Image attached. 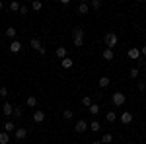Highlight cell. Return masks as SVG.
<instances>
[{
	"label": "cell",
	"instance_id": "6da1fadb",
	"mask_svg": "<svg viewBox=\"0 0 146 144\" xmlns=\"http://www.w3.org/2000/svg\"><path fill=\"white\" fill-rule=\"evenodd\" d=\"M72 39H74V47H82L84 45V29L82 27H74L72 29Z\"/></svg>",
	"mask_w": 146,
	"mask_h": 144
},
{
	"label": "cell",
	"instance_id": "7a4b0ae2",
	"mask_svg": "<svg viewBox=\"0 0 146 144\" xmlns=\"http://www.w3.org/2000/svg\"><path fill=\"white\" fill-rule=\"evenodd\" d=\"M103 41H105V45H107V49H115V45L119 43V37H117L115 31H107L105 37H103Z\"/></svg>",
	"mask_w": 146,
	"mask_h": 144
},
{
	"label": "cell",
	"instance_id": "3957f363",
	"mask_svg": "<svg viewBox=\"0 0 146 144\" xmlns=\"http://www.w3.org/2000/svg\"><path fill=\"white\" fill-rule=\"evenodd\" d=\"M111 101L115 107H121V105H125V101H127V98H125V94H121V92H115L111 96Z\"/></svg>",
	"mask_w": 146,
	"mask_h": 144
},
{
	"label": "cell",
	"instance_id": "277c9868",
	"mask_svg": "<svg viewBox=\"0 0 146 144\" xmlns=\"http://www.w3.org/2000/svg\"><path fill=\"white\" fill-rule=\"evenodd\" d=\"M127 55H129V58H131V60H138V58H140V49H138V47H131V49H129V51H127Z\"/></svg>",
	"mask_w": 146,
	"mask_h": 144
},
{
	"label": "cell",
	"instance_id": "5b68a950",
	"mask_svg": "<svg viewBox=\"0 0 146 144\" xmlns=\"http://www.w3.org/2000/svg\"><path fill=\"white\" fill-rule=\"evenodd\" d=\"M88 127H90L88 123H86V121H82V119H80V121H76V125H74V131L82 134V133H86V129H88Z\"/></svg>",
	"mask_w": 146,
	"mask_h": 144
},
{
	"label": "cell",
	"instance_id": "8992f818",
	"mask_svg": "<svg viewBox=\"0 0 146 144\" xmlns=\"http://www.w3.org/2000/svg\"><path fill=\"white\" fill-rule=\"evenodd\" d=\"M31 47H33L39 55H45V53H47L45 47H41V41H39V39H31Z\"/></svg>",
	"mask_w": 146,
	"mask_h": 144
},
{
	"label": "cell",
	"instance_id": "52a82bcc",
	"mask_svg": "<svg viewBox=\"0 0 146 144\" xmlns=\"http://www.w3.org/2000/svg\"><path fill=\"white\" fill-rule=\"evenodd\" d=\"M121 123H123V125H131V123H133V113H131V111H123V113H121Z\"/></svg>",
	"mask_w": 146,
	"mask_h": 144
},
{
	"label": "cell",
	"instance_id": "ba28073f",
	"mask_svg": "<svg viewBox=\"0 0 146 144\" xmlns=\"http://www.w3.org/2000/svg\"><path fill=\"white\" fill-rule=\"evenodd\" d=\"M20 51H22V41L14 39V41L10 43V53H14V55H16V53H20Z\"/></svg>",
	"mask_w": 146,
	"mask_h": 144
},
{
	"label": "cell",
	"instance_id": "9c48e42d",
	"mask_svg": "<svg viewBox=\"0 0 146 144\" xmlns=\"http://www.w3.org/2000/svg\"><path fill=\"white\" fill-rule=\"evenodd\" d=\"M33 121L37 123V125H41V123L45 121V113L41 109H35V113H33Z\"/></svg>",
	"mask_w": 146,
	"mask_h": 144
},
{
	"label": "cell",
	"instance_id": "30bf717a",
	"mask_svg": "<svg viewBox=\"0 0 146 144\" xmlns=\"http://www.w3.org/2000/svg\"><path fill=\"white\" fill-rule=\"evenodd\" d=\"M2 113H4V115H6V117H10V115H14V105H12V103H8V101H6V103H4V105H2Z\"/></svg>",
	"mask_w": 146,
	"mask_h": 144
},
{
	"label": "cell",
	"instance_id": "8fae6325",
	"mask_svg": "<svg viewBox=\"0 0 146 144\" xmlns=\"http://www.w3.org/2000/svg\"><path fill=\"white\" fill-rule=\"evenodd\" d=\"M14 136H16L18 140H23V138L27 136V129H23V127H20V129H16V133H14Z\"/></svg>",
	"mask_w": 146,
	"mask_h": 144
},
{
	"label": "cell",
	"instance_id": "7c38bea8",
	"mask_svg": "<svg viewBox=\"0 0 146 144\" xmlns=\"http://www.w3.org/2000/svg\"><path fill=\"white\" fill-rule=\"evenodd\" d=\"M78 12L82 14V16H86V14L90 12V4H86V2H80V4H78Z\"/></svg>",
	"mask_w": 146,
	"mask_h": 144
},
{
	"label": "cell",
	"instance_id": "4fadbf2b",
	"mask_svg": "<svg viewBox=\"0 0 146 144\" xmlns=\"http://www.w3.org/2000/svg\"><path fill=\"white\" fill-rule=\"evenodd\" d=\"M101 56H103L105 60H113V58H115V51H113V49H105Z\"/></svg>",
	"mask_w": 146,
	"mask_h": 144
},
{
	"label": "cell",
	"instance_id": "5bb4252c",
	"mask_svg": "<svg viewBox=\"0 0 146 144\" xmlns=\"http://www.w3.org/2000/svg\"><path fill=\"white\" fill-rule=\"evenodd\" d=\"M56 56H58L60 60H62V58H66V56H68L66 47H58V49H56Z\"/></svg>",
	"mask_w": 146,
	"mask_h": 144
},
{
	"label": "cell",
	"instance_id": "9a60e30c",
	"mask_svg": "<svg viewBox=\"0 0 146 144\" xmlns=\"http://www.w3.org/2000/svg\"><path fill=\"white\" fill-rule=\"evenodd\" d=\"M4 131H6V133H16V123L6 121L4 123Z\"/></svg>",
	"mask_w": 146,
	"mask_h": 144
},
{
	"label": "cell",
	"instance_id": "2e32d148",
	"mask_svg": "<svg viewBox=\"0 0 146 144\" xmlns=\"http://www.w3.org/2000/svg\"><path fill=\"white\" fill-rule=\"evenodd\" d=\"M72 64H74V60H72L70 56H66V58L60 60V66H62V68H72Z\"/></svg>",
	"mask_w": 146,
	"mask_h": 144
},
{
	"label": "cell",
	"instance_id": "e0dca14e",
	"mask_svg": "<svg viewBox=\"0 0 146 144\" xmlns=\"http://www.w3.org/2000/svg\"><path fill=\"white\" fill-rule=\"evenodd\" d=\"M16 33H18V31H16V27H6V37H8V39H12V41H14V39H16Z\"/></svg>",
	"mask_w": 146,
	"mask_h": 144
},
{
	"label": "cell",
	"instance_id": "ac0fdd59",
	"mask_svg": "<svg viewBox=\"0 0 146 144\" xmlns=\"http://www.w3.org/2000/svg\"><path fill=\"white\" fill-rule=\"evenodd\" d=\"M109 84H111V80L107 76H101L100 78V88H109Z\"/></svg>",
	"mask_w": 146,
	"mask_h": 144
},
{
	"label": "cell",
	"instance_id": "d6986e66",
	"mask_svg": "<svg viewBox=\"0 0 146 144\" xmlns=\"http://www.w3.org/2000/svg\"><path fill=\"white\" fill-rule=\"evenodd\" d=\"M101 142H103V144H111L113 142V134L111 133H105L103 136H101Z\"/></svg>",
	"mask_w": 146,
	"mask_h": 144
},
{
	"label": "cell",
	"instance_id": "ffe728a7",
	"mask_svg": "<svg viewBox=\"0 0 146 144\" xmlns=\"http://www.w3.org/2000/svg\"><path fill=\"white\" fill-rule=\"evenodd\" d=\"M25 103H27V107H37V98H35V96H29V98L25 100Z\"/></svg>",
	"mask_w": 146,
	"mask_h": 144
},
{
	"label": "cell",
	"instance_id": "44dd1931",
	"mask_svg": "<svg viewBox=\"0 0 146 144\" xmlns=\"http://www.w3.org/2000/svg\"><path fill=\"white\" fill-rule=\"evenodd\" d=\"M8 142H10V134L6 133V131L0 133V144H8Z\"/></svg>",
	"mask_w": 146,
	"mask_h": 144
},
{
	"label": "cell",
	"instance_id": "7402d4cb",
	"mask_svg": "<svg viewBox=\"0 0 146 144\" xmlns=\"http://www.w3.org/2000/svg\"><path fill=\"white\" fill-rule=\"evenodd\" d=\"M88 111H90L92 115H94V117H96V115H98V113H100V105H98V103H92L90 107H88Z\"/></svg>",
	"mask_w": 146,
	"mask_h": 144
},
{
	"label": "cell",
	"instance_id": "603a6c76",
	"mask_svg": "<svg viewBox=\"0 0 146 144\" xmlns=\"http://www.w3.org/2000/svg\"><path fill=\"white\" fill-rule=\"evenodd\" d=\"M20 8H22V4H20L18 0H14V2H10V10H12V12H20Z\"/></svg>",
	"mask_w": 146,
	"mask_h": 144
},
{
	"label": "cell",
	"instance_id": "cb8c5ba5",
	"mask_svg": "<svg viewBox=\"0 0 146 144\" xmlns=\"http://www.w3.org/2000/svg\"><path fill=\"white\" fill-rule=\"evenodd\" d=\"M31 8H33L35 12H39L41 8H43V2H39V0H33V2H31Z\"/></svg>",
	"mask_w": 146,
	"mask_h": 144
},
{
	"label": "cell",
	"instance_id": "d4e9b609",
	"mask_svg": "<svg viewBox=\"0 0 146 144\" xmlns=\"http://www.w3.org/2000/svg\"><path fill=\"white\" fill-rule=\"evenodd\" d=\"M90 8H94V10H100V8H101V0H92V2H90Z\"/></svg>",
	"mask_w": 146,
	"mask_h": 144
},
{
	"label": "cell",
	"instance_id": "484cf974",
	"mask_svg": "<svg viewBox=\"0 0 146 144\" xmlns=\"http://www.w3.org/2000/svg\"><path fill=\"white\" fill-rule=\"evenodd\" d=\"M22 115H23L22 107H14V117H16V119H22Z\"/></svg>",
	"mask_w": 146,
	"mask_h": 144
},
{
	"label": "cell",
	"instance_id": "4316f807",
	"mask_svg": "<svg viewBox=\"0 0 146 144\" xmlns=\"http://www.w3.org/2000/svg\"><path fill=\"white\" fill-rule=\"evenodd\" d=\"M100 127H101L100 121H92V123H90V129L94 131V133H98V131H100Z\"/></svg>",
	"mask_w": 146,
	"mask_h": 144
},
{
	"label": "cell",
	"instance_id": "83f0119b",
	"mask_svg": "<svg viewBox=\"0 0 146 144\" xmlns=\"http://www.w3.org/2000/svg\"><path fill=\"white\" fill-rule=\"evenodd\" d=\"M62 117H64L66 121H70V119L74 117V113H72V111H70V109H64V111H62Z\"/></svg>",
	"mask_w": 146,
	"mask_h": 144
},
{
	"label": "cell",
	"instance_id": "f1b7e54d",
	"mask_svg": "<svg viewBox=\"0 0 146 144\" xmlns=\"http://www.w3.org/2000/svg\"><path fill=\"white\" fill-rule=\"evenodd\" d=\"M105 119H107L109 123H115V119H117V115H115V111H109V113L105 115Z\"/></svg>",
	"mask_w": 146,
	"mask_h": 144
},
{
	"label": "cell",
	"instance_id": "f546056e",
	"mask_svg": "<svg viewBox=\"0 0 146 144\" xmlns=\"http://www.w3.org/2000/svg\"><path fill=\"white\" fill-rule=\"evenodd\" d=\"M82 105H84V107H90V105H92V100L88 98V96H84V98H82Z\"/></svg>",
	"mask_w": 146,
	"mask_h": 144
},
{
	"label": "cell",
	"instance_id": "4dcf8cb0",
	"mask_svg": "<svg viewBox=\"0 0 146 144\" xmlns=\"http://www.w3.org/2000/svg\"><path fill=\"white\" fill-rule=\"evenodd\" d=\"M136 88L140 90V92H144V90H146V82H144V80H138V84H136Z\"/></svg>",
	"mask_w": 146,
	"mask_h": 144
},
{
	"label": "cell",
	"instance_id": "1f68e13d",
	"mask_svg": "<svg viewBox=\"0 0 146 144\" xmlns=\"http://www.w3.org/2000/svg\"><path fill=\"white\" fill-rule=\"evenodd\" d=\"M129 74H131V78H138V68H136V66H133Z\"/></svg>",
	"mask_w": 146,
	"mask_h": 144
},
{
	"label": "cell",
	"instance_id": "d6a6232c",
	"mask_svg": "<svg viewBox=\"0 0 146 144\" xmlns=\"http://www.w3.org/2000/svg\"><path fill=\"white\" fill-rule=\"evenodd\" d=\"M27 12H29V8H27V6H23V4H22V8H20V14H22V16H25Z\"/></svg>",
	"mask_w": 146,
	"mask_h": 144
},
{
	"label": "cell",
	"instance_id": "836d02e7",
	"mask_svg": "<svg viewBox=\"0 0 146 144\" xmlns=\"http://www.w3.org/2000/svg\"><path fill=\"white\" fill-rule=\"evenodd\" d=\"M8 96V90L6 88H0V98H6Z\"/></svg>",
	"mask_w": 146,
	"mask_h": 144
},
{
	"label": "cell",
	"instance_id": "e575fe53",
	"mask_svg": "<svg viewBox=\"0 0 146 144\" xmlns=\"http://www.w3.org/2000/svg\"><path fill=\"white\" fill-rule=\"evenodd\" d=\"M140 55L146 56V45H144V47H140Z\"/></svg>",
	"mask_w": 146,
	"mask_h": 144
},
{
	"label": "cell",
	"instance_id": "d590c367",
	"mask_svg": "<svg viewBox=\"0 0 146 144\" xmlns=\"http://www.w3.org/2000/svg\"><path fill=\"white\" fill-rule=\"evenodd\" d=\"M92 144H103V142H101V140H94Z\"/></svg>",
	"mask_w": 146,
	"mask_h": 144
},
{
	"label": "cell",
	"instance_id": "8d00e7d4",
	"mask_svg": "<svg viewBox=\"0 0 146 144\" xmlns=\"http://www.w3.org/2000/svg\"><path fill=\"white\" fill-rule=\"evenodd\" d=\"M2 8H4V2H0V10H2Z\"/></svg>",
	"mask_w": 146,
	"mask_h": 144
},
{
	"label": "cell",
	"instance_id": "74e56055",
	"mask_svg": "<svg viewBox=\"0 0 146 144\" xmlns=\"http://www.w3.org/2000/svg\"><path fill=\"white\" fill-rule=\"evenodd\" d=\"M144 72H146V66H144Z\"/></svg>",
	"mask_w": 146,
	"mask_h": 144
},
{
	"label": "cell",
	"instance_id": "f35d334b",
	"mask_svg": "<svg viewBox=\"0 0 146 144\" xmlns=\"http://www.w3.org/2000/svg\"><path fill=\"white\" fill-rule=\"evenodd\" d=\"M20 144H22V142H20Z\"/></svg>",
	"mask_w": 146,
	"mask_h": 144
}]
</instances>
